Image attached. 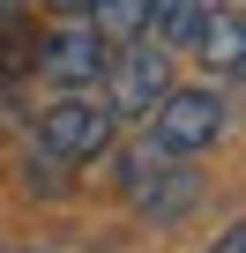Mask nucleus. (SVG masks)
I'll return each instance as SVG.
<instances>
[{"label": "nucleus", "instance_id": "nucleus-1", "mask_svg": "<svg viewBox=\"0 0 246 253\" xmlns=\"http://www.w3.org/2000/svg\"><path fill=\"white\" fill-rule=\"evenodd\" d=\"M164 89H172V52H164L157 38H135L127 52L104 67V97H97V104H104L112 119H149Z\"/></svg>", "mask_w": 246, "mask_h": 253}, {"label": "nucleus", "instance_id": "nucleus-2", "mask_svg": "<svg viewBox=\"0 0 246 253\" xmlns=\"http://www.w3.org/2000/svg\"><path fill=\"white\" fill-rule=\"evenodd\" d=\"M216 134H224V97L216 89H164L157 112H149V142L164 157H201Z\"/></svg>", "mask_w": 246, "mask_h": 253}, {"label": "nucleus", "instance_id": "nucleus-3", "mask_svg": "<svg viewBox=\"0 0 246 253\" xmlns=\"http://www.w3.org/2000/svg\"><path fill=\"white\" fill-rule=\"evenodd\" d=\"M112 126H119V119H112L97 97H60V104L38 119V142H45L52 164H90V157L112 149Z\"/></svg>", "mask_w": 246, "mask_h": 253}, {"label": "nucleus", "instance_id": "nucleus-4", "mask_svg": "<svg viewBox=\"0 0 246 253\" xmlns=\"http://www.w3.org/2000/svg\"><path fill=\"white\" fill-rule=\"evenodd\" d=\"M38 67H45V82H60V89L75 97V89H90V82L112 67V45L90 30V15H67V23L38 45Z\"/></svg>", "mask_w": 246, "mask_h": 253}, {"label": "nucleus", "instance_id": "nucleus-5", "mask_svg": "<svg viewBox=\"0 0 246 253\" xmlns=\"http://www.w3.org/2000/svg\"><path fill=\"white\" fill-rule=\"evenodd\" d=\"M194 52H201V67H216V75L246 67V8L209 0V15H201V30H194Z\"/></svg>", "mask_w": 246, "mask_h": 253}, {"label": "nucleus", "instance_id": "nucleus-6", "mask_svg": "<svg viewBox=\"0 0 246 253\" xmlns=\"http://www.w3.org/2000/svg\"><path fill=\"white\" fill-rule=\"evenodd\" d=\"M194 194H201V179H194V164H157L127 201L142 209V216H157V223H172V216H187L194 209Z\"/></svg>", "mask_w": 246, "mask_h": 253}, {"label": "nucleus", "instance_id": "nucleus-7", "mask_svg": "<svg viewBox=\"0 0 246 253\" xmlns=\"http://www.w3.org/2000/svg\"><path fill=\"white\" fill-rule=\"evenodd\" d=\"M90 30H97L104 45L149 38V0H90Z\"/></svg>", "mask_w": 246, "mask_h": 253}, {"label": "nucleus", "instance_id": "nucleus-8", "mask_svg": "<svg viewBox=\"0 0 246 253\" xmlns=\"http://www.w3.org/2000/svg\"><path fill=\"white\" fill-rule=\"evenodd\" d=\"M201 15H209V0H149V38H157L164 52H172V45H194Z\"/></svg>", "mask_w": 246, "mask_h": 253}, {"label": "nucleus", "instance_id": "nucleus-9", "mask_svg": "<svg viewBox=\"0 0 246 253\" xmlns=\"http://www.w3.org/2000/svg\"><path fill=\"white\" fill-rule=\"evenodd\" d=\"M209 253H246V223H231V231H224V238H216Z\"/></svg>", "mask_w": 246, "mask_h": 253}, {"label": "nucleus", "instance_id": "nucleus-10", "mask_svg": "<svg viewBox=\"0 0 246 253\" xmlns=\"http://www.w3.org/2000/svg\"><path fill=\"white\" fill-rule=\"evenodd\" d=\"M45 8H52V15L67 23V15H90V0H45Z\"/></svg>", "mask_w": 246, "mask_h": 253}, {"label": "nucleus", "instance_id": "nucleus-11", "mask_svg": "<svg viewBox=\"0 0 246 253\" xmlns=\"http://www.w3.org/2000/svg\"><path fill=\"white\" fill-rule=\"evenodd\" d=\"M0 15H8V0H0Z\"/></svg>", "mask_w": 246, "mask_h": 253}]
</instances>
